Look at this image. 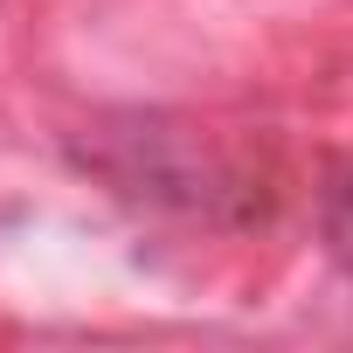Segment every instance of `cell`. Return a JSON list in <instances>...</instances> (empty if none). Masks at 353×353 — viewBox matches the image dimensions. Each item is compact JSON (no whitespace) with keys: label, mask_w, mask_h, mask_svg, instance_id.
I'll list each match as a JSON object with an SVG mask.
<instances>
[{"label":"cell","mask_w":353,"mask_h":353,"mask_svg":"<svg viewBox=\"0 0 353 353\" xmlns=\"http://www.w3.org/2000/svg\"><path fill=\"white\" fill-rule=\"evenodd\" d=\"M325 243H332V256L353 270V173L332 188V201H325Z\"/></svg>","instance_id":"obj_1"}]
</instances>
